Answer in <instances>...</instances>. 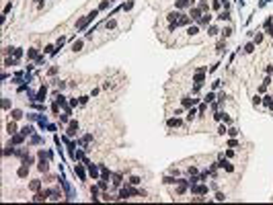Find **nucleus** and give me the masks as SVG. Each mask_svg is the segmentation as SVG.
Here are the masks:
<instances>
[{
  "mask_svg": "<svg viewBox=\"0 0 273 205\" xmlns=\"http://www.w3.org/2000/svg\"><path fill=\"white\" fill-rule=\"evenodd\" d=\"M193 4H195V0H177V2H175V8H177V10H183V8L193 6Z\"/></svg>",
  "mask_w": 273,
  "mask_h": 205,
  "instance_id": "obj_1",
  "label": "nucleus"
},
{
  "mask_svg": "<svg viewBox=\"0 0 273 205\" xmlns=\"http://www.w3.org/2000/svg\"><path fill=\"white\" fill-rule=\"evenodd\" d=\"M17 176H19V178H27V176H29V164H27V162L17 170Z\"/></svg>",
  "mask_w": 273,
  "mask_h": 205,
  "instance_id": "obj_2",
  "label": "nucleus"
},
{
  "mask_svg": "<svg viewBox=\"0 0 273 205\" xmlns=\"http://www.w3.org/2000/svg\"><path fill=\"white\" fill-rule=\"evenodd\" d=\"M201 12H203V10H201L199 6H197V8H191V10H189V16H191V21H195V23H197V21L203 16Z\"/></svg>",
  "mask_w": 273,
  "mask_h": 205,
  "instance_id": "obj_3",
  "label": "nucleus"
},
{
  "mask_svg": "<svg viewBox=\"0 0 273 205\" xmlns=\"http://www.w3.org/2000/svg\"><path fill=\"white\" fill-rule=\"evenodd\" d=\"M84 41H86V37H84V39H78V41H74V43H72V51H74V53L82 49V45H84Z\"/></svg>",
  "mask_w": 273,
  "mask_h": 205,
  "instance_id": "obj_4",
  "label": "nucleus"
},
{
  "mask_svg": "<svg viewBox=\"0 0 273 205\" xmlns=\"http://www.w3.org/2000/svg\"><path fill=\"white\" fill-rule=\"evenodd\" d=\"M39 187H41V180H39V178H33L31 183H29V189H31V191H39Z\"/></svg>",
  "mask_w": 273,
  "mask_h": 205,
  "instance_id": "obj_5",
  "label": "nucleus"
},
{
  "mask_svg": "<svg viewBox=\"0 0 273 205\" xmlns=\"http://www.w3.org/2000/svg\"><path fill=\"white\" fill-rule=\"evenodd\" d=\"M78 131V121H70V127H68V135H74Z\"/></svg>",
  "mask_w": 273,
  "mask_h": 205,
  "instance_id": "obj_6",
  "label": "nucleus"
},
{
  "mask_svg": "<svg viewBox=\"0 0 273 205\" xmlns=\"http://www.w3.org/2000/svg\"><path fill=\"white\" fill-rule=\"evenodd\" d=\"M218 21H230V10H226V8H224V10L218 14Z\"/></svg>",
  "mask_w": 273,
  "mask_h": 205,
  "instance_id": "obj_7",
  "label": "nucleus"
},
{
  "mask_svg": "<svg viewBox=\"0 0 273 205\" xmlns=\"http://www.w3.org/2000/svg\"><path fill=\"white\" fill-rule=\"evenodd\" d=\"M10 117H12V121H19V119L23 117V111H21V109H14V111L10 113Z\"/></svg>",
  "mask_w": 273,
  "mask_h": 205,
  "instance_id": "obj_8",
  "label": "nucleus"
},
{
  "mask_svg": "<svg viewBox=\"0 0 273 205\" xmlns=\"http://www.w3.org/2000/svg\"><path fill=\"white\" fill-rule=\"evenodd\" d=\"M37 168H39L41 172H47V170H50V164H47V162H45L43 158H41V160H39V166H37Z\"/></svg>",
  "mask_w": 273,
  "mask_h": 205,
  "instance_id": "obj_9",
  "label": "nucleus"
},
{
  "mask_svg": "<svg viewBox=\"0 0 273 205\" xmlns=\"http://www.w3.org/2000/svg\"><path fill=\"white\" fill-rule=\"evenodd\" d=\"M228 135H230V138H238V135H240V131H238V127H228Z\"/></svg>",
  "mask_w": 273,
  "mask_h": 205,
  "instance_id": "obj_10",
  "label": "nucleus"
},
{
  "mask_svg": "<svg viewBox=\"0 0 273 205\" xmlns=\"http://www.w3.org/2000/svg\"><path fill=\"white\" fill-rule=\"evenodd\" d=\"M232 35V27H226V29H222V39H228Z\"/></svg>",
  "mask_w": 273,
  "mask_h": 205,
  "instance_id": "obj_11",
  "label": "nucleus"
},
{
  "mask_svg": "<svg viewBox=\"0 0 273 205\" xmlns=\"http://www.w3.org/2000/svg\"><path fill=\"white\" fill-rule=\"evenodd\" d=\"M255 49H257V45H255V43H248L246 47H244V53H253Z\"/></svg>",
  "mask_w": 273,
  "mask_h": 205,
  "instance_id": "obj_12",
  "label": "nucleus"
},
{
  "mask_svg": "<svg viewBox=\"0 0 273 205\" xmlns=\"http://www.w3.org/2000/svg\"><path fill=\"white\" fill-rule=\"evenodd\" d=\"M253 43H255V45H261V43H263V33H257L255 39H253Z\"/></svg>",
  "mask_w": 273,
  "mask_h": 205,
  "instance_id": "obj_13",
  "label": "nucleus"
},
{
  "mask_svg": "<svg viewBox=\"0 0 273 205\" xmlns=\"http://www.w3.org/2000/svg\"><path fill=\"white\" fill-rule=\"evenodd\" d=\"M23 138H25L23 133H21V135H12V142H14V144H23Z\"/></svg>",
  "mask_w": 273,
  "mask_h": 205,
  "instance_id": "obj_14",
  "label": "nucleus"
},
{
  "mask_svg": "<svg viewBox=\"0 0 273 205\" xmlns=\"http://www.w3.org/2000/svg\"><path fill=\"white\" fill-rule=\"evenodd\" d=\"M261 103H263V99H261L259 95H255V97H253V105H255V107H259Z\"/></svg>",
  "mask_w": 273,
  "mask_h": 205,
  "instance_id": "obj_15",
  "label": "nucleus"
},
{
  "mask_svg": "<svg viewBox=\"0 0 273 205\" xmlns=\"http://www.w3.org/2000/svg\"><path fill=\"white\" fill-rule=\"evenodd\" d=\"M14 129H17V125H14V123H8V125H6V131H8L10 135H14Z\"/></svg>",
  "mask_w": 273,
  "mask_h": 205,
  "instance_id": "obj_16",
  "label": "nucleus"
},
{
  "mask_svg": "<svg viewBox=\"0 0 273 205\" xmlns=\"http://www.w3.org/2000/svg\"><path fill=\"white\" fill-rule=\"evenodd\" d=\"M74 172H78V176H80L82 180H86V176H84V170H82L80 166H76V168H74Z\"/></svg>",
  "mask_w": 273,
  "mask_h": 205,
  "instance_id": "obj_17",
  "label": "nucleus"
},
{
  "mask_svg": "<svg viewBox=\"0 0 273 205\" xmlns=\"http://www.w3.org/2000/svg\"><path fill=\"white\" fill-rule=\"evenodd\" d=\"M220 6H222V0H214V2H212V8L214 10H218Z\"/></svg>",
  "mask_w": 273,
  "mask_h": 205,
  "instance_id": "obj_18",
  "label": "nucleus"
},
{
  "mask_svg": "<svg viewBox=\"0 0 273 205\" xmlns=\"http://www.w3.org/2000/svg\"><path fill=\"white\" fill-rule=\"evenodd\" d=\"M265 29H267V35H269V37L273 39V23H271V25H269V27H265Z\"/></svg>",
  "mask_w": 273,
  "mask_h": 205,
  "instance_id": "obj_19",
  "label": "nucleus"
},
{
  "mask_svg": "<svg viewBox=\"0 0 273 205\" xmlns=\"http://www.w3.org/2000/svg\"><path fill=\"white\" fill-rule=\"evenodd\" d=\"M21 133H23V135H29V133H31V127H29V125H27V127H23V129H21Z\"/></svg>",
  "mask_w": 273,
  "mask_h": 205,
  "instance_id": "obj_20",
  "label": "nucleus"
}]
</instances>
